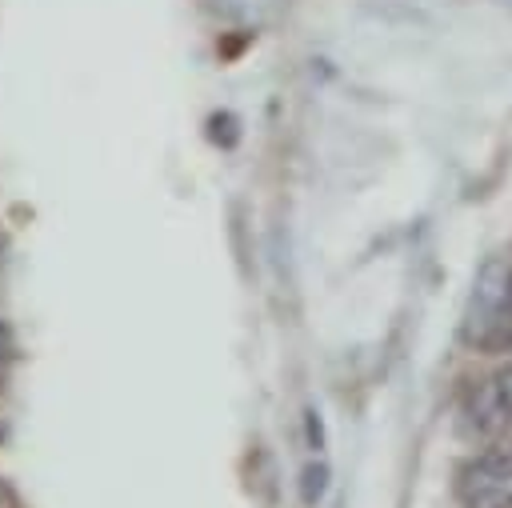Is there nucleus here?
<instances>
[{"label": "nucleus", "instance_id": "obj_3", "mask_svg": "<svg viewBox=\"0 0 512 508\" xmlns=\"http://www.w3.org/2000/svg\"><path fill=\"white\" fill-rule=\"evenodd\" d=\"M324 492H328V468H324L320 460H312V464L300 472V500L312 508V504H320Z\"/></svg>", "mask_w": 512, "mask_h": 508}, {"label": "nucleus", "instance_id": "obj_8", "mask_svg": "<svg viewBox=\"0 0 512 508\" xmlns=\"http://www.w3.org/2000/svg\"><path fill=\"white\" fill-rule=\"evenodd\" d=\"M508 308H512V276H508Z\"/></svg>", "mask_w": 512, "mask_h": 508}, {"label": "nucleus", "instance_id": "obj_7", "mask_svg": "<svg viewBox=\"0 0 512 508\" xmlns=\"http://www.w3.org/2000/svg\"><path fill=\"white\" fill-rule=\"evenodd\" d=\"M8 348H12V340H8V328L0 324V364L8 360Z\"/></svg>", "mask_w": 512, "mask_h": 508}, {"label": "nucleus", "instance_id": "obj_6", "mask_svg": "<svg viewBox=\"0 0 512 508\" xmlns=\"http://www.w3.org/2000/svg\"><path fill=\"white\" fill-rule=\"evenodd\" d=\"M472 508H512V496H476Z\"/></svg>", "mask_w": 512, "mask_h": 508}, {"label": "nucleus", "instance_id": "obj_4", "mask_svg": "<svg viewBox=\"0 0 512 508\" xmlns=\"http://www.w3.org/2000/svg\"><path fill=\"white\" fill-rule=\"evenodd\" d=\"M492 380H496V388H500V396H504V404L512 408V364H504V368H500V372H496Z\"/></svg>", "mask_w": 512, "mask_h": 508}, {"label": "nucleus", "instance_id": "obj_1", "mask_svg": "<svg viewBox=\"0 0 512 508\" xmlns=\"http://www.w3.org/2000/svg\"><path fill=\"white\" fill-rule=\"evenodd\" d=\"M464 416H468V424L476 432H500L512 420V408L504 404L496 380H476L464 392Z\"/></svg>", "mask_w": 512, "mask_h": 508}, {"label": "nucleus", "instance_id": "obj_5", "mask_svg": "<svg viewBox=\"0 0 512 508\" xmlns=\"http://www.w3.org/2000/svg\"><path fill=\"white\" fill-rule=\"evenodd\" d=\"M308 444L324 448V432H320V412H308Z\"/></svg>", "mask_w": 512, "mask_h": 508}, {"label": "nucleus", "instance_id": "obj_2", "mask_svg": "<svg viewBox=\"0 0 512 508\" xmlns=\"http://www.w3.org/2000/svg\"><path fill=\"white\" fill-rule=\"evenodd\" d=\"M472 472L480 476V488H492V484L512 480V440H508V444H492V448L476 460Z\"/></svg>", "mask_w": 512, "mask_h": 508}]
</instances>
